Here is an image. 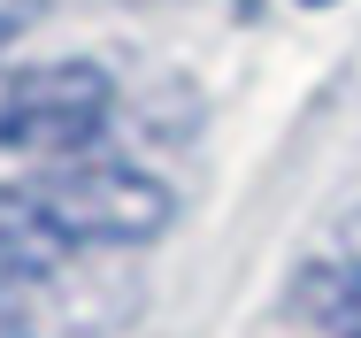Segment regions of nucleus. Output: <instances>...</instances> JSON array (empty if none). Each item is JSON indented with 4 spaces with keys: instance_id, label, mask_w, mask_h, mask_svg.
<instances>
[{
    "instance_id": "f257e3e1",
    "label": "nucleus",
    "mask_w": 361,
    "mask_h": 338,
    "mask_svg": "<svg viewBox=\"0 0 361 338\" xmlns=\"http://www.w3.org/2000/svg\"><path fill=\"white\" fill-rule=\"evenodd\" d=\"M23 200L39 207V223L62 239V246H146L169 231L177 193L161 177H146L139 162H54L23 185Z\"/></svg>"
},
{
    "instance_id": "f03ea898",
    "label": "nucleus",
    "mask_w": 361,
    "mask_h": 338,
    "mask_svg": "<svg viewBox=\"0 0 361 338\" xmlns=\"http://www.w3.org/2000/svg\"><path fill=\"white\" fill-rule=\"evenodd\" d=\"M108 108H116V85L100 62H39L16 69L0 85V146L8 154H31V162H77L92 138L108 131Z\"/></svg>"
},
{
    "instance_id": "7ed1b4c3",
    "label": "nucleus",
    "mask_w": 361,
    "mask_h": 338,
    "mask_svg": "<svg viewBox=\"0 0 361 338\" xmlns=\"http://www.w3.org/2000/svg\"><path fill=\"white\" fill-rule=\"evenodd\" d=\"M62 254H70V246L39 223V207L23 200V185H0V292L54 277V270H62Z\"/></svg>"
},
{
    "instance_id": "20e7f679",
    "label": "nucleus",
    "mask_w": 361,
    "mask_h": 338,
    "mask_svg": "<svg viewBox=\"0 0 361 338\" xmlns=\"http://www.w3.org/2000/svg\"><path fill=\"white\" fill-rule=\"evenodd\" d=\"M300 308L315 315L323 338H361V270H346V262L300 270Z\"/></svg>"
},
{
    "instance_id": "39448f33",
    "label": "nucleus",
    "mask_w": 361,
    "mask_h": 338,
    "mask_svg": "<svg viewBox=\"0 0 361 338\" xmlns=\"http://www.w3.org/2000/svg\"><path fill=\"white\" fill-rule=\"evenodd\" d=\"M31 23H39V0H0V47H8V39H23Z\"/></svg>"
},
{
    "instance_id": "423d86ee",
    "label": "nucleus",
    "mask_w": 361,
    "mask_h": 338,
    "mask_svg": "<svg viewBox=\"0 0 361 338\" xmlns=\"http://www.w3.org/2000/svg\"><path fill=\"white\" fill-rule=\"evenodd\" d=\"M0 338H39V331H31V323H23V308H16L8 292H0Z\"/></svg>"
},
{
    "instance_id": "0eeeda50",
    "label": "nucleus",
    "mask_w": 361,
    "mask_h": 338,
    "mask_svg": "<svg viewBox=\"0 0 361 338\" xmlns=\"http://www.w3.org/2000/svg\"><path fill=\"white\" fill-rule=\"evenodd\" d=\"M346 270H361V223L346 231Z\"/></svg>"
},
{
    "instance_id": "6e6552de",
    "label": "nucleus",
    "mask_w": 361,
    "mask_h": 338,
    "mask_svg": "<svg viewBox=\"0 0 361 338\" xmlns=\"http://www.w3.org/2000/svg\"><path fill=\"white\" fill-rule=\"evenodd\" d=\"M307 8H331V0H307Z\"/></svg>"
}]
</instances>
